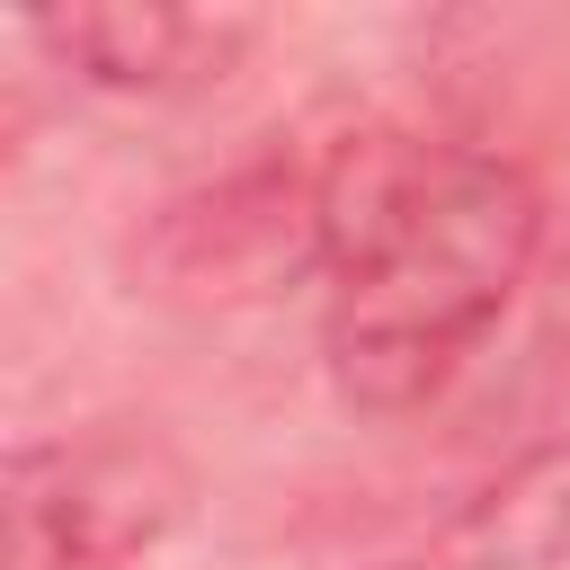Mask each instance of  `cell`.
<instances>
[{
  "label": "cell",
  "mask_w": 570,
  "mask_h": 570,
  "mask_svg": "<svg viewBox=\"0 0 570 570\" xmlns=\"http://www.w3.org/2000/svg\"><path fill=\"white\" fill-rule=\"evenodd\" d=\"M543 240V196L517 160L463 142H374L330 178V374L365 410L428 401L508 312Z\"/></svg>",
  "instance_id": "obj_1"
},
{
  "label": "cell",
  "mask_w": 570,
  "mask_h": 570,
  "mask_svg": "<svg viewBox=\"0 0 570 570\" xmlns=\"http://www.w3.org/2000/svg\"><path fill=\"white\" fill-rule=\"evenodd\" d=\"M178 472L151 445H45L9 463V570H98L160 534Z\"/></svg>",
  "instance_id": "obj_2"
},
{
  "label": "cell",
  "mask_w": 570,
  "mask_h": 570,
  "mask_svg": "<svg viewBox=\"0 0 570 570\" xmlns=\"http://www.w3.org/2000/svg\"><path fill=\"white\" fill-rule=\"evenodd\" d=\"M45 36L98 80V89H169V80H205L223 71L258 18H205V9H71L45 18Z\"/></svg>",
  "instance_id": "obj_3"
}]
</instances>
